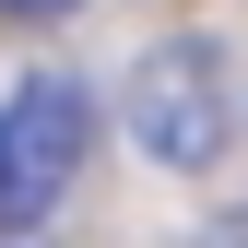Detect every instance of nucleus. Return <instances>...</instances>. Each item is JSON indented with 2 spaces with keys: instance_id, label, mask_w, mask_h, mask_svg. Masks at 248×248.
Segmentation results:
<instances>
[{
  "instance_id": "nucleus-3",
  "label": "nucleus",
  "mask_w": 248,
  "mask_h": 248,
  "mask_svg": "<svg viewBox=\"0 0 248 248\" xmlns=\"http://www.w3.org/2000/svg\"><path fill=\"white\" fill-rule=\"evenodd\" d=\"M0 12H12V24H47V12H71V0H0Z\"/></svg>"
},
{
  "instance_id": "nucleus-2",
  "label": "nucleus",
  "mask_w": 248,
  "mask_h": 248,
  "mask_svg": "<svg viewBox=\"0 0 248 248\" xmlns=\"http://www.w3.org/2000/svg\"><path fill=\"white\" fill-rule=\"evenodd\" d=\"M130 142L154 154V166H213V154H225V59H213L201 36H166L130 71Z\"/></svg>"
},
{
  "instance_id": "nucleus-1",
  "label": "nucleus",
  "mask_w": 248,
  "mask_h": 248,
  "mask_svg": "<svg viewBox=\"0 0 248 248\" xmlns=\"http://www.w3.org/2000/svg\"><path fill=\"white\" fill-rule=\"evenodd\" d=\"M95 154V95L71 71H36L0 95V225H47Z\"/></svg>"
}]
</instances>
